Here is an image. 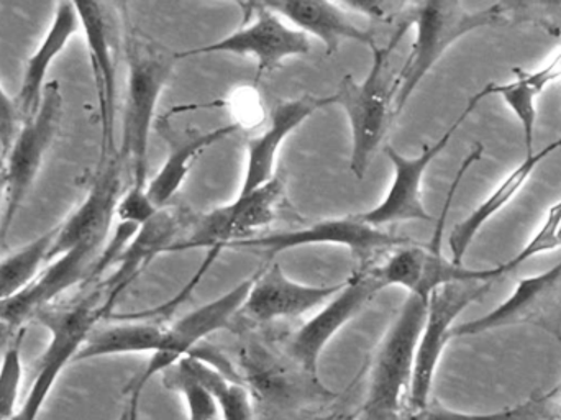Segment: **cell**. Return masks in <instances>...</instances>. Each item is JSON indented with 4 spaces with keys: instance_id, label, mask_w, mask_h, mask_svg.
Returning a JSON list of instances; mask_svg holds the SVG:
<instances>
[{
    "instance_id": "8",
    "label": "cell",
    "mask_w": 561,
    "mask_h": 420,
    "mask_svg": "<svg viewBox=\"0 0 561 420\" xmlns=\"http://www.w3.org/2000/svg\"><path fill=\"white\" fill-rule=\"evenodd\" d=\"M385 287L379 266L366 268L350 277L343 283L342 290L330 297L319 313L290 337L287 355L307 376L317 382L320 356L325 347Z\"/></svg>"
},
{
    "instance_id": "15",
    "label": "cell",
    "mask_w": 561,
    "mask_h": 420,
    "mask_svg": "<svg viewBox=\"0 0 561 420\" xmlns=\"http://www.w3.org/2000/svg\"><path fill=\"white\" fill-rule=\"evenodd\" d=\"M379 273L386 287H402L411 296L428 300L435 291L448 284L471 283V281L493 283L507 271L504 263L488 270H474V268L455 263L454 260L444 257L440 243L432 241L428 247L411 243L398 248L388 261L379 266Z\"/></svg>"
},
{
    "instance_id": "14",
    "label": "cell",
    "mask_w": 561,
    "mask_h": 420,
    "mask_svg": "<svg viewBox=\"0 0 561 420\" xmlns=\"http://www.w3.org/2000/svg\"><path fill=\"white\" fill-rule=\"evenodd\" d=\"M510 326L540 327L561 342V261L543 273L523 277L514 293L486 316L455 326L451 339Z\"/></svg>"
},
{
    "instance_id": "18",
    "label": "cell",
    "mask_w": 561,
    "mask_h": 420,
    "mask_svg": "<svg viewBox=\"0 0 561 420\" xmlns=\"http://www.w3.org/2000/svg\"><path fill=\"white\" fill-rule=\"evenodd\" d=\"M122 168L124 164L117 155L105 163L99 164L98 178L81 206L58 225L46 263L61 257L81 241L91 240V238L105 240L108 237L112 218L121 201Z\"/></svg>"
},
{
    "instance_id": "29",
    "label": "cell",
    "mask_w": 561,
    "mask_h": 420,
    "mask_svg": "<svg viewBox=\"0 0 561 420\" xmlns=\"http://www.w3.org/2000/svg\"><path fill=\"white\" fill-rule=\"evenodd\" d=\"M556 393L533 396L526 402L496 412H463L427 405L425 408L405 411L398 420H542L547 418L549 401H552Z\"/></svg>"
},
{
    "instance_id": "3",
    "label": "cell",
    "mask_w": 561,
    "mask_h": 420,
    "mask_svg": "<svg viewBox=\"0 0 561 420\" xmlns=\"http://www.w3.org/2000/svg\"><path fill=\"white\" fill-rule=\"evenodd\" d=\"M427 303V299L408 294L376 352L359 420H398L404 415Z\"/></svg>"
},
{
    "instance_id": "12",
    "label": "cell",
    "mask_w": 561,
    "mask_h": 420,
    "mask_svg": "<svg viewBox=\"0 0 561 420\" xmlns=\"http://www.w3.org/2000/svg\"><path fill=\"white\" fill-rule=\"evenodd\" d=\"M405 237H396L382 228L363 222L358 215L342 218H327L316 222L309 227L297 230L279 231V234L259 235L249 240L230 245V250L259 251L266 257H276L294 248L312 247V245H333L348 248L362 263H366L373 254L381 250L401 248L411 245Z\"/></svg>"
},
{
    "instance_id": "13",
    "label": "cell",
    "mask_w": 561,
    "mask_h": 420,
    "mask_svg": "<svg viewBox=\"0 0 561 420\" xmlns=\"http://www.w3.org/2000/svg\"><path fill=\"white\" fill-rule=\"evenodd\" d=\"M481 101L483 99L477 92L468 102L467 109L461 112L460 117L451 124V127L435 144L427 145L419 157H404L394 148L386 147V155H388L392 171H394L391 188L378 206L358 214V217L376 228L391 224H404V222H432V215L428 214L424 197H422V183H424L425 173H427L432 161L448 147L455 132L461 127V124L467 121L468 115L478 107Z\"/></svg>"
},
{
    "instance_id": "11",
    "label": "cell",
    "mask_w": 561,
    "mask_h": 420,
    "mask_svg": "<svg viewBox=\"0 0 561 420\" xmlns=\"http://www.w3.org/2000/svg\"><path fill=\"white\" fill-rule=\"evenodd\" d=\"M255 277L256 273H253L252 276L240 281L236 287L227 291L222 296L191 310L190 314L178 319L173 326L168 327L160 352L151 355L144 372L127 386L125 393L141 396L145 386L151 378L163 375L184 356L196 352L199 349V343L204 342L207 337L229 326L230 320L242 310L250 290L255 283Z\"/></svg>"
},
{
    "instance_id": "6",
    "label": "cell",
    "mask_w": 561,
    "mask_h": 420,
    "mask_svg": "<svg viewBox=\"0 0 561 420\" xmlns=\"http://www.w3.org/2000/svg\"><path fill=\"white\" fill-rule=\"evenodd\" d=\"M61 115V88L58 81L48 82L38 111L32 118L23 122L9 154L3 157L5 167L2 171V184L5 206L0 218V241L5 240L16 212L25 203L30 190L35 184L46 154L58 135Z\"/></svg>"
},
{
    "instance_id": "28",
    "label": "cell",
    "mask_w": 561,
    "mask_h": 420,
    "mask_svg": "<svg viewBox=\"0 0 561 420\" xmlns=\"http://www.w3.org/2000/svg\"><path fill=\"white\" fill-rule=\"evenodd\" d=\"M58 227L39 235L0 261V303L16 296L46 263Z\"/></svg>"
},
{
    "instance_id": "36",
    "label": "cell",
    "mask_w": 561,
    "mask_h": 420,
    "mask_svg": "<svg viewBox=\"0 0 561 420\" xmlns=\"http://www.w3.org/2000/svg\"><path fill=\"white\" fill-rule=\"evenodd\" d=\"M345 10H355L376 20H388L401 12L408 3L402 2H340Z\"/></svg>"
},
{
    "instance_id": "24",
    "label": "cell",
    "mask_w": 561,
    "mask_h": 420,
    "mask_svg": "<svg viewBox=\"0 0 561 420\" xmlns=\"http://www.w3.org/2000/svg\"><path fill=\"white\" fill-rule=\"evenodd\" d=\"M561 148V138L553 141V144L547 145L540 151H536L534 155L524 158L500 184L496 190L480 204L467 218L455 225L451 230L450 238H448V247L451 251V260L455 263L463 264L465 254H467L468 248L473 243L474 237L480 234L481 228L494 217L500 214L507 204L513 203L514 197L520 193L524 186H526L529 178L533 177L534 171L539 168L542 161H546L550 155L556 154Z\"/></svg>"
},
{
    "instance_id": "31",
    "label": "cell",
    "mask_w": 561,
    "mask_h": 420,
    "mask_svg": "<svg viewBox=\"0 0 561 420\" xmlns=\"http://www.w3.org/2000/svg\"><path fill=\"white\" fill-rule=\"evenodd\" d=\"M478 94H480L481 99L490 98V95H500L506 102L507 107L514 112L520 127H523L527 157L536 154L534 140H536L537 99H539V95L517 78L516 81L506 82V84L486 86Z\"/></svg>"
},
{
    "instance_id": "19",
    "label": "cell",
    "mask_w": 561,
    "mask_h": 420,
    "mask_svg": "<svg viewBox=\"0 0 561 420\" xmlns=\"http://www.w3.org/2000/svg\"><path fill=\"white\" fill-rule=\"evenodd\" d=\"M342 286L343 283L333 286L297 283L284 273L279 264H272L256 271L255 283L240 313L260 323L294 319L322 307Z\"/></svg>"
},
{
    "instance_id": "20",
    "label": "cell",
    "mask_w": 561,
    "mask_h": 420,
    "mask_svg": "<svg viewBox=\"0 0 561 420\" xmlns=\"http://www.w3.org/2000/svg\"><path fill=\"white\" fill-rule=\"evenodd\" d=\"M333 104H335L333 95H327V98L302 95L293 101L279 102L270 115V125L266 130L247 141V168L240 194L252 193L270 183L276 177V160L287 137L317 111Z\"/></svg>"
},
{
    "instance_id": "10",
    "label": "cell",
    "mask_w": 561,
    "mask_h": 420,
    "mask_svg": "<svg viewBox=\"0 0 561 420\" xmlns=\"http://www.w3.org/2000/svg\"><path fill=\"white\" fill-rule=\"evenodd\" d=\"M283 196L284 181L279 177L252 193L239 194L232 203L201 215L190 237L176 241L168 253L196 248L227 250L237 241L259 237L260 231L275 220Z\"/></svg>"
},
{
    "instance_id": "34",
    "label": "cell",
    "mask_w": 561,
    "mask_h": 420,
    "mask_svg": "<svg viewBox=\"0 0 561 420\" xmlns=\"http://www.w3.org/2000/svg\"><path fill=\"white\" fill-rule=\"evenodd\" d=\"M157 207L148 200L147 188H128L127 193L121 196L115 217L122 224H131L141 227L145 222L150 220L157 214Z\"/></svg>"
},
{
    "instance_id": "2",
    "label": "cell",
    "mask_w": 561,
    "mask_h": 420,
    "mask_svg": "<svg viewBox=\"0 0 561 420\" xmlns=\"http://www.w3.org/2000/svg\"><path fill=\"white\" fill-rule=\"evenodd\" d=\"M409 23L402 22L391 42L373 48V63L363 81L353 76H343L333 99L348 118L352 132V154L350 170L355 178L363 180L373 155L388 134L389 124L394 117V81L389 82V56L408 32Z\"/></svg>"
},
{
    "instance_id": "27",
    "label": "cell",
    "mask_w": 561,
    "mask_h": 420,
    "mask_svg": "<svg viewBox=\"0 0 561 420\" xmlns=\"http://www.w3.org/2000/svg\"><path fill=\"white\" fill-rule=\"evenodd\" d=\"M216 398L220 420H253L252 396L245 386L210 365L196 353L180 360Z\"/></svg>"
},
{
    "instance_id": "7",
    "label": "cell",
    "mask_w": 561,
    "mask_h": 420,
    "mask_svg": "<svg viewBox=\"0 0 561 420\" xmlns=\"http://www.w3.org/2000/svg\"><path fill=\"white\" fill-rule=\"evenodd\" d=\"M240 7L247 10V25L210 45L178 53L174 58L216 53L245 56L255 59L262 76L278 69L286 59L309 55L312 49L309 36L284 22L265 2L240 3Z\"/></svg>"
},
{
    "instance_id": "17",
    "label": "cell",
    "mask_w": 561,
    "mask_h": 420,
    "mask_svg": "<svg viewBox=\"0 0 561 420\" xmlns=\"http://www.w3.org/2000/svg\"><path fill=\"white\" fill-rule=\"evenodd\" d=\"M79 23L89 52L99 118H101V164L115 155V99H117V63L114 33L105 7L99 2H75Z\"/></svg>"
},
{
    "instance_id": "5",
    "label": "cell",
    "mask_w": 561,
    "mask_h": 420,
    "mask_svg": "<svg viewBox=\"0 0 561 420\" xmlns=\"http://www.w3.org/2000/svg\"><path fill=\"white\" fill-rule=\"evenodd\" d=\"M104 319L102 313L101 291L89 294L84 299L62 309L42 310L36 320L51 333L48 347L38 360L32 386L26 393L25 401L20 406L12 420H36L43 406L48 401L49 393L55 388L61 373L94 332L95 323Z\"/></svg>"
},
{
    "instance_id": "32",
    "label": "cell",
    "mask_w": 561,
    "mask_h": 420,
    "mask_svg": "<svg viewBox=\"0 0 561 420\" xmlns=\"http://www.w3.org/2000/svg\"><path fill=\"white\" fill-rule=\"evenodd\" d=\"M20 339L7 349L0 362V420H12L19 401L22 385L23 366Z\"/></svg>"
},
{
    "instance_id": "4",
    "label": "cell",
    "mask_w": 561,
    "mask_h": 420,
    "mask_svg": "<svg viewBox=\"0 0 561 420\" xmlns=\"http://www.w3.org/2000/svg\"><path fill=\"white\" fill-rule=\"evenodd\" d=\"M128 78L122 144L117 157L131 171V186L147 188L148 141L158 102L173 75V63L138 38L128 39Z\"/></svg>"
},
{
    "instance_id": "9",
    "label": "cell",
    "mask_w": 561,
    "mask_h": 420,
    "mask_svg": "<svg viewBox=\"0 0 561 420\" xmlns=\"http://www.w3.org/2000/svg\"><path fill=\"white\" fill-rule=\"evenodd\" d=\"M493 283H455L435 291L427 303L424 327L415 352L414 375L409 391V409H421L431 402L432 386L445 347L451 340L455 320L470 304L490 293Z\"/></svg>"
},
{
    "instance_id": "39",
    "label": "cell",
    "mask_w": 561,
    "mask_h": 420,
    "mask_svg": "<svg viewBox=\"0 0 561 420\" xmlns=\"http://www.w3.org/2000/svg\"><path fill=\"white\" fill-rule=\"evenodd\" d=\"M560 420H561V415H560Z\"/></svg>"
},
{
    "instance_id": "37",
    "label": "cell",
    "mask_w": 561,
    "mask_h": 420,
    "mask_svg": "<svg viewBox=\"0 0 561 420\" xmlns=\"http://www.w3.org/2000/svg\"><path fill=\"white\" fill-rule=\"evenodd\" d=\"M0 196H3L2 173H0Z\"/></svg>"
},
{
    "instance_id": "16",
    "label": "cell",
    "mask_w": 561,
    "mask_h": 420,
    "mask_svg": "<svg viewBox=\"0 0 561 420\" xmlns=\"http://www.w3.org/2000/svg\"><path fill=\"white\" fill-rule=\"evenodd\" d=\"M104 241V238L81 241L61 257L49 261L48 266L39 270L16 296L0 303V327L22 329L23 323L36 319L42 310L48 309L49 304L66 291L88 281Z\"/></svg>"
},
{
    "instance_id": "35",
    "label": "cell",
    "mask_w": 561,
    "mask_h": 420,
    "mask_svg": "<svg viewBox=\"0 0 561 420\" xmlns=\"http://www.w3.org/2000/svg\"><path fill=\"white\" fill-rule=\"evenodd\" d=\"M20 127H22V117H20L19 107L0 84V148H2V157L9 154Z\"/></svg>"
},
{
    "instance_id": "30",
    "label": "cell",
    "mask_w": 561,
    "mask_h": 420,
    "mask_svg": "<svg viewBox=\"0 0 561 420\" xmlns=\"http://www.w3.org/2000/svg\"><path fill=\"white\" fill-rule=\"evenodd\" d=\"M168 388L180 393L187 409V420H219L220 411L216 398L209 389L183 365L178 362L163 373Z\"/></svg>"
},
{
    "instance_id": "1",
    "label": "cell",
    "mask_w": 561,
    "mask_h": 420,
    "mask_svg": "<svg viewBox=\"0 0 561 420\" xmlns=\"http://www.w3.org/2000/svg\"><path fill=\"white\" fill-rule=\"evenodd\" d=\"M513 3H493L484 9L470 10L454 0H428L409 3V26L415 38L404 68L394 81V117L401 114L422 79L440 61L442 56L463 36L483 26L510 22Z\"/></svg>"
},
{
    "instance_id": "23",
    "label": "cell",
    "mask_w": 561,
    "mask_h": 420,
    "mask_svg": "<svg viewBox=\"0 0 561 420\" xmlns=\"http://www.w3.org/2000/svg\"><path fill=\"white\" fill-rule=\"evenodd\" d=\"M79 30H81V23H79L75 2H59L56 5L55 16H53L48 32L26 61L22 84H20L15 99L22 124L38 111L43 94H45L49 68L56 58L65 52L66 46Z\"/></svg>"
},
{
    "instance_id": "21",
    "label": "cell",
    "mask_w": 561,
    "mask_h": 420,
    "mask_svg": "<svg viewBox=\"0 0 561 420\" xmlns=\"http://www.w3.org/2000/svg\"><path fill=\"white\" fill-rule=\"evenodd\" d=\"M180 218L173 211H158L150 220L138 227L137 234L131 238L130 243L125 248L124 253L118 258L117 270L102 284L107 291L105 303H102V313L108 317L114 309L115 303L125 290L134 283L135 277L160 254L168 253L170 248L176 243L178 231H180Z\"/></svg>"
},
{
    "instance_id": "38",
    "label": "cell",
    "mask_w": 561,
    "mask_h": 420,
    "mask_svg": "<svg viewBox=\"0 0 561 420\" xmlns=\"http://www.w3.org/2000/svg\"><path fill=\"white\" fill-rule=\"evenodd\" d=\"M319 420H342V418H336V416H333V418L319 419Z\"/></svg>"
},
{
    "instance_id": "26",
    "label": "cell",
    "mask_w": 561,
    "mask_h": 420,
    "mask_svg": "<svg viewBox=\"0 0 561 420\" xmlns=\"http://www.w3.org/2000/svg\"><path fill=\"white\" fill-rule=\"evenodd\" d=\"M115 326L92 332L88 342L76 355L75 362L102 359V356L154 355L163 347L167 327L150 320H114Z\"/></svg>"
},
{
    "instance_id": "25",
    "label": "cell",
    "mask_w": 561,
    "mask_h": 420,
    "mask_svg": "<svg viewBox=\"0 0 561 420\" xmlns=\"http://www.w3.org/2000/svg\"><path fill=\"white\" fill-rule=\"evenodd\" d=\"M242 124L224 125L216 130L206 132V134L167 135L168 144H170V154L167 161L160 168L157 174L147 183L148 200L151 201L158 211L164 209L170 201L176 196L178 191L183 188L184 181L190 177L191 168L196 163L197 157L207 148L216 145L217 141L232 135L239 130Z\"/></svg>"
},
{
    "instance_id": "33",
    "label": "cell",
    "mask_w": 561,
    "mask_h": 420,
    "mask_svg": "<svg viewBox=\"0 0 561 420\" xmlns=\"http://www.w3.org/2000/svg\"><path fill=\"white\" fill-rule=\"evenodd\" d=\"M559 248H561V200L547 212L546 220L539 231L534 235L533 240L513 260L506 261L504 268L506 271L516 270L517 266L533 260L537 254L549 253Z\"/></svg>"
},
{
    "instance_id": "22",
    "label": "cell",
    "mask_w": 561,
    "mask_h": 420,
    "mask_svg": "<svg viewBox=\"0 0 561 420\" xmlns=\"http://www.w3.org/2000/svg\"><path fill=\"white\" fill-rule=\"evenodd\" d=\"M280 19L286 20L304 35L313 36L325 46L327 55H333L342 42H355L375 48V35L359 29L346 15L340 2L327 0H278L265 2Z\"/></svg>"
}]
</instances>
